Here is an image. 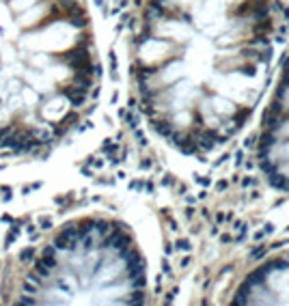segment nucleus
<instances>
[{
	"label": "nucleus",
	"instance_id": "f03ea898",
	"mask_svg": "<svg viewBox=\"0 0 289 306\" xmlns=\"http://www.w3.org/2000/svg\"><path fill=\"white\" fill-rule=\"evenodd\" d=\"M18 304H37V300L35 298H19Z\"/></svg>",
	"mask_w": 289,
	"mask_h": 306
},
{
	"label": "nucleus",
	"instance_id": "f257e3e1",
	"mask_svg": "<svg viewBox=\"0 0 289 306\" xmlns=\"http://www.w3.org/2000/svg\"><path fill=\"white\" fill-rule=\"evenodd\" d=\"M19 261L22 263H31V261H35V248H26L19 252Z\"/></svg>",
	"mask_w": 289,
	"mask_h": 306
}]
</instances>
